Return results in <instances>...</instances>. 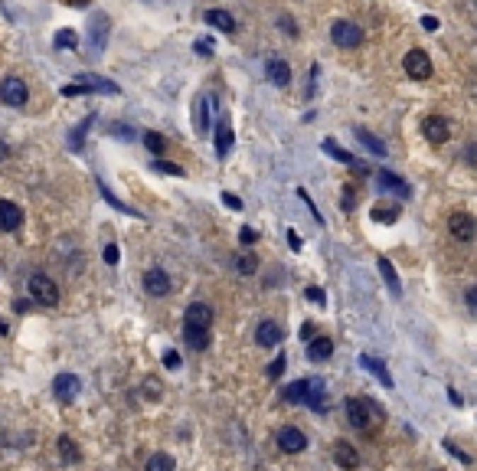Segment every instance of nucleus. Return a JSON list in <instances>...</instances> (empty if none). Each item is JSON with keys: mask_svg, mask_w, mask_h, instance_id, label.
<instances>
[{"mask_svg": "<svg viewBox=\"0 0 477 471\" xmlns=\"http://www.w3.org/2000/svg\"><path fill=\"white\" fill-rule=\"evenodd\" d=\"M213 324H216V311L206 301H193L183 314V337L193 351H206L213 341Z\"/></svg>", "mask_w": 477, "mask_h": 471, "instance_id": "1", "label": "nucleus"}, {"mask_svg": "<svg viewBox=\"0 0 477 471\" xmlns=\"http://www.w3.org/2000/svg\"><path fill=\"white\" fill-rule=\"evenodd\" d=\"M26 288H30V298H33L36 305H43V308H56V305H59V285L52 282L50 275L33 272L30 282H26Z\"/></svg>", "mask_w": 477, "mask_h": 471, "instance_id": "2", "label": "nucleus"}, {"mask_svg": "<svg viewBox=\"0 0 477 471\" xmlns=\"http://www.w3.org/2000/svg\"><path fill=\"white\" fill-rule=\"evenodd\" d=\"M347 419L353 429H360V432H367L369 426L376 422V416H379V409H376L369 399H363V396H353V399H347Z\"/></svg>", "mask_w": 477, "mask_h": 471, "instance_id": "3", "label": "nucleus"}, {"mask_svg": "<svg viewBox=\"0 0 477 471\" xmlns=\"http://www.w3.org/2000/svg\"><path fill=\"white\" fill-rule=\"evenodd\" d=\"M331 40L333 46H340V50H357L363 43V30H360L353 20H337L331 26Z\"/></svg>", "mask_w": 477, "mask_h": 471, "instance_id": "4", "label": "nucleus"}, {"mask_svg": "<svg viewBox=\"0 0 477 471\" xmlns=\"http://www.w3.org/2000/svg\"><path fill=\"white\" fill-rule=\"evenodd\" d=\"M108 33H111L108 13H95V17L88 20V50H92V56H102L105 52V46H108Z\"/></svg>", "mask_w": 477, "mask_h": 471, "instance_id": "5", "label": "nucleus"}, {"mask_svg": "<svg viewBox=\"0 0 477 471\" xmlns=\"http://www.w3.org/2000/svg\"><path fill=\"white\" fill-rule=\"evenodd\" d=\"M402 66H406V76L415 79V82H428L432 79V59H428L425 50H409L406 52V59H402Z\"/></svg>", "mask_w": 477, "mask_h": 471, "instance_id": "6", "label": "nucleus"}, {"mask_svg": "<svg viewBox=\"0 0 477 471\" xmlns=\"http://www.w3.org/2000/svg\"><path fill=\"white\" fill-rule=\"evenodd\" d=\"M0 98H4V105H10V108H23L26 98H30V92H26V82L17 76H10L0 82Z\"/></svg>", "mask_w": 477, "mask_h": 471, "instance_id": "7", "label": "nucleus"}, {"mask_svg": "<svg viewBox=\"0 0 477 471\" xmlns=\"http://www.w3.org/2000/svg\"><path fill=\"white\" fill-rule=\"evenodd\" d=\"M422 135H425V141H432V144H444V141L452 137V125H448V118H442V115H425V118H422Z\"/></svg>", "mask_w": 477, "mask_h": 471, "instance_id": "8", "label": "nucleus"}, {"mask_svg": "<svg viewBox=\"0 0 477 471\" xmlns=\"http://www.w3.org/2000/svg\"><path fill=\"white\" fill-rule=\"evenodd\" d=\"M376 187L383 190V193H392V197H409L412 190H409V183H406V177H399V174H392V171H386V167H379L376 171Z\"/></svg>", "mask_w": 477, "mask_h": 471, "instance_id": "9", "label": "nucleus"}, {"mask_svg": "<svg viewBox=\"0 0 477 471\" xmlns=\"http://www.w3.org/2000/svg\"><path fill=\"white\" fill-rule=\"evenodd\" d=\"M448 232L458 242H471L477 236V220L471 213H452L448 216Z\"/></svg>", "mask_w": 477, "mask_h": 471, "instance_id": "10", "label": "nucleus"}, {"mask_svg": "<svg viewBox=\"0 0 477 471\" xmlns=\"http://www.w3.org/2000/svg\"><path fill=\"white\" fill-rule=\"evenodd\" d=\"M52 393H56L59 403H72V399L82 393V380H79L76 373H59V377L52 380Z\"/></svg>", "mask_w": 477, "mask_h": 471, "instance_id": "11", "label": "nucleus"}, {"mask_svg": "<svg viewBox=\"0 0 477 471\" xmlns=\"http://www.w3.org/2000/svg\"><path fill=\"white\" fill-rule=\"evenodd\" d=\"M278 448L288 455H298L307 448V436L298 426H285V429H278Z\"/></svg>", "mask_w": 477, "mask_h": 471, "instance_id": "12", "label": "nucleus"}, {"mask_svg": "<svg viewBox=\"0 0 477 471\" xmlns=\"http://www.w3.org/2000/svg\"><path fill=\"white\" fill-rule=\"evenodd\" d=\"M144 292L151 298H163V295L171 292V275L163 272V268H147L144 272Z\"/></svg>", "mask_w": 477, "mask_h": 471, "instance_id": "13", "label": "nucleus"}, {"mask_svg": "<svg viewBox=\"0 0 477 471\" xmlns=\"http://www.w3.org/2000/svg\"><path fill=\"white\" fill-rule=\"evenodd\" d=\"M23 226V210L13 200H0V229L4 232H17Z\"/></svg>", "mask_w": 477, "mask_h": 471, "instance_id": "14", "label": "nucleus"}, {"mask_svg": "<svg viewBox=\"0 0 477 471\" xmlns=\"http://www.w3.org/2000/svg\"><path fill=\"white\" fill-rule=\"evenodd\" d=\"M324 151H327V154H333V161H337V164H343V167H353L357 174H369V167H367V164H360L357 157L350 154V151H343V147L337 144L333 137H324Z\"/></svg>", "mask_w": 477, "mask_h": 471, "instance_id": "15", "label": "nucleus"}, {"mask_svg": "<svg viewBox=\"0 0 477 471\" xmlns=\"http://www.w3.org/2000/svg\"><path fill=\"white\" fill-rule=\"evenodd\" d=\"M333 462H337L340 471H357L360 468V452L350 446V442H337V446H333Z\"/></svg>", "mask_w": 477, "mask_h": 471, "instance_id": "16", "label": "nucleus"}, {"mask_svg": "<svg viewBox=\"0 0 477 471\" xmlns=\"http://www.w3.org/2000/svg\"><path fill=\"white\" fill-rule=\"evenodd\" d=\"M282 327L275 324V321H262V324L255 327V344L258 347H278L282 344Z\"/></svg>", "mask_w": 477, "mask_h": 471, "instance_id": "17", "label": "nucleus"}, {"mask_svg": "<svg viewBox=\"0 0 477 471\" xmlns=\"http://www.w3.org/2000/svg\"><path fill=\"white\" fill-rule=\"evenodd\" d=\"M331 353H333V341L331 337H314V341H307V360L311 363H324V360H331Z\"/></svg>", "mask_w": 477, "mask_h": 471, "instance_id": "18", "label": "nucleus"}, {"mask_svg": "<svg viewBox=\"0 0 477 471\" xmlns=\"http://www.w3.org/2000/svg\"><path fill=\"white\" fill-rule=\"evenodd\" d=\"M203 20H206L209 26H216L219 33H236V30H238V26H236V17H232L229 10H206Z\"/></svg>", "mask_w": 477, "mask_h": 471, "instance_id": "19", "label": "nucleus"}, {"mask_svg": "<svg viewBox=\"0 0 477 471\" xmlns=\"http://www.w3.org/2000/svg\"><path fill=\"white\" fill-rule=\"evenodd\" d=\"M324 399H327V386H324V380L311 377V380H307V396H304V406H311L314 412H321V409H324Z\"/></svg>", "mask_w": 477, "mask_h": 471, "instance_id": "20", "label": "nucleus"}, {"mask_svg": "<svg viewBox=\"0 0 477 471\" xmlns=\"http://www.w3.org/2000/svg\"><path fill=\"white\" fill-rule=\"evenodd\" d=\"M360 363H363V367H367L369 373H373V377L386 386V390H392V386H396V380H392V373L386 370L383 360H376V357H369V353H363V357H360Z\"/></svg>", "mask_w": 477, "mask_h": 471, "instance_id": "21", "label": "nucleus"}, {"mask_svg": "<svg viewBox=\"0 0 477 471\" xmlns=\"http://www.w3.org/2000/svg\"><path fill=\"white\" fill-rule=\"evenodd\" d=\"M209 95H200V98H196L193 102V128L200 131V135H206V131H209Z\"/></svg>", "mask_w": 477, "mask_h": 471, "instance_id": "22", "label": "nucleus"}, {"mask_svg": "<svg viewBox=\"0 0 477 471\" xmlns=\"http://www.w3.org/2000/svg\"><path fill=\"white\" fill-rule=\"evenodd\" d=\"M79 86L86 89V95L88 92H105V95H118L121 92L115 82H108V79H102V76H79Z\"/></svg>", "mask_w": 477, "mask_h": 471, "instance_id": "23", "label": "nucleus"}, {"mask_svg": "<svg viewBox=\"0 0 477 471\" xmlns=\"http://www.w3.org/2000/svg\"><path fill=\"white\" fill-rule=\"evenodd\" d=\"M265 72H268V79H272L275 86H288L291 82V66L285 59H268V66H265Z\"/></svg>", "mask_w": 477, "mask_h": 471, "instance_id": "24", "label": "nucleus"}, {"mask_svg": "<svg viewBox=\"0 0 477 471\" xmlns=\"http://www.w3.org/2000/svg\"><path fill=\"white\" fill-rule=\"evenodd\" d=\"M229 151H232V125L222 118L219 128H216V157H226Z\"/></svg>", "mask_w": 477, "mask_h": 471, "instance_id": "25", "label": "nucleus"}, {"mask_svg": "<svg viewBox=\"0 0 477 471\" xmlns=\"http://www.w3.org/2000/svg\"><path fill=\"white\" fill-rule=\"evenodd\" d=\"M376 266H379V272H383L386 285H389V292H392V295H402V282H399V275H396V268H392L389 259L379 256V259H376Z\"/></svg>", "mask_w": 477, "mask_h": 471, "instance_id": "26", "label": "nucleus"}, {"mask_svg": "<svg viewBox=\"0 0 477 471\" xmlns=\"http://www.w3.org/2000/svg\"><path fill=\"white\" fill-rule=\"evenodd\" d=\"M357 137H360V144L367 147V151H369V154H373V157H386V154H389V151H386V144H383V141H379V137H373L367 128H357Z\"/></svg>", "mask_w": 477, "mask_h": 471, "instance_id": "27", "label": "nucleus"}, {"mask_svg": "<svg viewBox=\"0 0 477 471\" xmlns=\"http://www.w3.org/2000/svg\"><path fill=\"white\" fill-rule=\"evenodd\" d=\"M56 446H59V455H62V462H66V465H76L79 458H82L79 446H76V442H72L69 436H59V442H56Z\"/></svg>", "mask_w": 477, "mask_h": 471, "instance_id": "28", "label": "nucleus"}, {"mask_svg": "<svg viewBox=\"0 0 477 471\" xmlns=\"http://www.w3.org/2000/svg\"><path fill=\"white\" fill-rule=\"evenodd\" d=\"M373 220L376 223H396V220H399V206L396 203H376L373 206Z\"/></svg>", "mask_w": 477, "mask_h": 471, "instance_id": "29", "label": "nucleus"}, {"mask_svg": "<svg viewBox=\"0 0 477 471\" xmlns=\"http://www.w3.org/2000/svg\"><path fill=\"white\" fill-rule=\"evenodd\" d=\"M144 147L154 157H161L163 151H167V137H163L161 131H144Z\"/></svg>", "mask_w": 477, "mask_h": 471, "instance_id": "30", "label": "nucleus"}, {"mask_svg": "<svg viewBox=\"0 0 477 471\" xmlns=\"http://www.w3.org/2000/svg\"><path fill=\"white\" fill-rule=\"evenodd\" d=\"M285 396V403H304V396H307V380H298V383H288L282 390Z\"/></svg>", "mask_w": 477, "mask_h": 471, "instance_id": "31", "label": "nucleus"}, {"mask_svg": "<svg viewBox=\"0 0 477 471\" xmlns=\"http://www.w3.org/2000/svg\"><path fill=\"white\" fill-rule=\"evenodd\" d=\"M173 468H177V462H173L171 455L157 452V455H151V458H147V468L144 471H173Z\"/></svg>", "mask_w": 477, "mask_h": 471, "instance_id": "32", "label": "nucleus"}, {"mask_svg": "<svg viewBox=\"0 0 477 471\" xmlns=\"http://www.w3.org/2000/svg\"><path fill=\"white\" fill-rule=\"evenodd\" d=\"M52 46H56V50H76V46H79V36L72 33V30H59V33L52 36Z\"/></svg>", "mask_w": 477, "mask_h": 471, "instance_id": "33", "label": "nucleus"}, {"mask_svg": "<svg viewBox=\"0 0 477 471\" xmlns=\"http://www.w3.org/2000/svg\"><path fill=\"white\" fill-rule=\"evenodd\" d=\"M92 121H95V115H88V118L82 121V125H79L72 135H69V147H76V151L82 147V141H86V131H88V125H92Z\"/></svg>", "mask_w": 477, "mask_h": 471, "instance_id": "34", "label": "nucleus"}, {"mask_svg": "<svg viewBox=\"0 0 477 471\" xmlns=\"http://www.w3.org/2000/svg\"><path fill=\"white\" fill-rule=\"evenodd\" d=\"M236 268L242 275H255L258 272V256H252V252H248V256H238L236 259Z\"/></svg>", "mask_w": 477, "mask_h": 471, "instance_id": "35", "label": "nucleus"}, {"mask_svg": "<svg viewBox=\"0 0 477 471\" xmlns=\"http://www.w3.org/2000/svg\"><path fill=\"white\" fill-rule=\"evenodd\" d=\"M98 190H102V197H105V200H108V203H111V206H115V210H121V213H131V216H137V210H128V206L121 203V200H115V193H111V190H108V187H105L102 180H98Z\"/></svg>", "mask_w": 477, "mask_h": 471, "instance_id": "36", "label": "nucleus"}, {"mask_svg": "<svg viewBox=\"0 0 477 471\" xmlns=\"http://www.w3.org/2000/svg\"><path fill=\"white\" fill-rule=\"evenodd\" d=\"M285 363H288V360H285V353H278V357H275V363H268L265 377H268V380H278V377L285 373Z\"/></svg>", "mask_w": 477, "mask_h": 471, "instance_id": "37", "label": "nucleus"}, {"mask_svg": "<svg viewBox=\"0 0 477 471\" xmlns=\"http://www.w3.org/2000/svg\"><path fill=\"white\" fill-rule=\"evenodd\" d=\"M154 171H161V174H183V167H177V164H171V161H154Z\"/></svg>", "mask_w": 477, "mask_h": 471, "instance_id": "38", "label": "nucleus"}, {"mask_svg": "<svg viewBox=\"0 0 477 471\" xmlns=\"http://www.w3.org/2000/svg\"><path fill=\"white\" fill-rule=\"evenodd\" d=\"M118 259H121L118 246H115V242H108V246H105V266H118Z\"/></svg>", "mask_w": 477, "mask_h": 471, "instance_id": "39", "label": "nucleus"}, {"mask_svg": "<svg viewBox=\"0 0 477 471\" xmlns=\"http://www.w3.org/2000/svg\"><path fill=\"white\" fill-rule=\"evenodd\" d=\"M255 239H258V232L252 229V226H242V229H238V242H242V246H252Z\"/></svg>", "mask_w": 477, "mask_h": 471, "instance_id": "40", "label": "nucleus"}, {"mask_svg": "<svg viewBox=\"0 0 477 471\" xmlns=\"http://www.w3.org/2000/svg\"><path fill=\"white\" fill-rule=\"evenodd\" d=\"M464 305H468L471 314H477V285H471L468 292H464Z\"/></svg>", "mask_w": 477, "mask_h": 471, "instance_id": "41", "label": "nucleus"}, {"mask_svg": "<svg viewBox=\"0 0 477 471\" xmlns=\"http://www.w3.org/2000/svg\"><path fill=\"white\" fill-rule=\"evenodd\" d=\"M163 367H167V370H177V367H180V353H177V351H163Z\"/></svg>", "mask_w": 477, "mask_h": 471, "instance_id": "42", "label": "nucleus"}, {"mask_svg": "<svg viewBox=\"0 0 477 471\" xmlns=\"http://www.w3.org/2000/svg\"><path fill=\"white\" fill-rule=\"evenodd\" d=\"M307 301H314V305H324V292H321V288H317V285H311V288H307Z\"/></svg>", "mask_w": 477, "mask_h": 471, "instance_id": "43", "label": "nucleus"}, {"mask_svg": "<svg viewBox=\"0 0 477 471\" xmlns=\"http://www.w3.org/2000/svg\"><path fill=\"white\" fill-rule=\"evenodd\" d=\"M222 203L229 206V210H242V200H238L236 193H222Z\"/></svg>", "mask_w": 477, "mask_h": 471, "instance_id": "44", "label": "nucleus"}, {"mask_svg": "<svg viewBox=\"0 0 477 471\" xmlns=\"http://www.w3.org/2000/svg\"><path fill=\"white\" fill-rule=\"evenodd\" d=\"M288 246L294 249V252L301 249V236H298V229H288Z\"/></svg>", "mask_w": 477, "mask_h": 471, "instance_id": "45", "label": "nucleus"}, {"mask_svg": "<svg viewBox=\"0 0 477 471\" xmlns=\"http://www.w3.org/2000/svg\"><path fill=\"white\" fill-rule=\"evenodd\" d=\"M282 30H285L288 36H298V26L291 23V17H282Z\"/></svg>", "mask_w": 477, "mask_h": 471, "instance_id": "46", "label": "nucleus"}, {"mask_svg": "<svg viewBox=\"0 0 477 471\" xmlns=\"http://www.w3.org/2000/svg\"><path fill=\"white\" fill-rule=\"evenodd\" d=\"M444 446H448V452H452L454 458H461V462H464V465L471 462V458H468V455H464V452H461V448H454V442H444Z\"/></svg>", "mask_w": 477, "mask_h": 471, "instance_id": "47", "label": "nucleus"}, {"mask_svg": "<svg viewBox=\"0 0 477 471\" xmlns=\"http://www.w3.org/2000/svg\"><path fill=\"white\" fill-rule=\"evenodd\" d=\"M111 135H118V137H128V141H131V137H134V135H131V128H125V125H115V128H111Z\"/></svg>", "mask_w": 477, "mask_h": 471, "instance_id": "48", "label": "nucleus"}, {"mask_svg": "<svg viewBox=\"0 0 477 471\" xmlns=\"http://www.w3.org/2000/svg\"><path fill=\"white\" fill-rule=\"evenodd\" d=\"M422 26H425L428 33H432V30H438V17H422Z\"/></svg>", "mask_w": 477, "mask_h": 471, "instance_id": "49", "label": "nucleus"}, {"mask_svg": "<svg viewBox=\"0 0 477 471\" xmlns=\"http://www.w3.org/2000/svg\"><path fill=\"white\" fill-rule=\"evenodd\" d=\"M4 161H10V147H7V141H0V164Z\"/></svg>", "mask_w": 477, "mask_h": 471, "instance_id": "50", "label": "nucleus"}, {"mask_svg": "<svg viewBox=\"0 0 477 471\" xmlns=\"http://www.w3.org/2000/svg\"><path fill=\"white\" fill-rule=\"evenodd\" d=\"M448 399H452V406H461V403H464V399H461V393H458V390H448Z\"/></svg>", "mask_w": 477, "mask_h": 471, "instance_id": "51", "label": "nucleus"}, {"mask_svg": "<svg viewBox=\"0 0 477 471\" xmlns=\"http://www.w3.org/2000/svg\"><path fill=\"white\" fill-rule=\"evenodd\" d=\"M196 50H200V56H209V43H206V40L203 43H196Z\"/></svg>", "mask_w": 477, "mask_h": 471, "instance_id": "52", "label": "nucleus"}, {"mask_svg": "<svg viewBox=\"0 0 477 471\" xmlns=\"http://www.w3.org/2000/svg\"><path fill=\"white\" fill-rule=\"evenodd\" d=\"M4 334H7V324H4V321H0V337H4Z\"/></svg>", "mask_w": 477, "mask_h": 471, "instance_id": "53", "label": "nucleus"}, {"mask_svg": "<svg viewBox=\"0 0 477 471\" xmlns=\"http://www.w3.org/2000/svg\"><path fill=\"white\" fill-rule=\"evenodd\" d=\"M474 4H477V0H474Z\"/></svg>", "mask_w": 477, "mask_h": 471, "instance_id": "54", "label": "nucleus"}]
</instances>
